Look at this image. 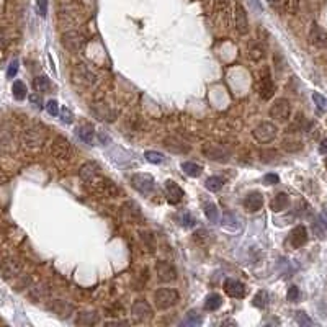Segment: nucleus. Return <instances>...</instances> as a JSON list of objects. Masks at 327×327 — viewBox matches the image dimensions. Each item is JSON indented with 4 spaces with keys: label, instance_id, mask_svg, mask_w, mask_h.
I'll use <instances>...</instances> for the list:
<instances>
[{
    "label": "nucleus",
    "instance_id": "49530a36",
    "mask_svg": "<svg viewBox=\"0 0 327 327\" xmlns=\"http://www.w3.org/2000/svg\"><path fill=\"white\" fill-rule=\"evenodd\" d=\"M46 111L50 113L51 116H58L59 115V105L56 100H50L46 103Z\"/></svg>",
    "mask_w": 327,
    "mask_h": 327
},
{
    "label": "nucleus",
    "instance_id": "79ce46f5",
    "mask_svg": "<svg viewBox=\"0 0 327 327\" xmlns=\"http://www.w3.org/2000/svg\"><path fill=\"white\" fill-rule=\"evenodd\" d=\"M180 221H182L185 227H195V224H197V219H195V216H192V213H183L180 216Z\"/></svg>",
    "mask_w": 327,
    "mask_h": 327
},
{
    "label": "nucleus",
    "instance_id": "2eb2a0df",
    "mask_svg": "<svg viewBox=\"0 0 327 327\" xmlns=\"http://www.w3.org/2000/svg\"><path fill=\"white\" fill-rule=\"evenodd\" d=\"M234 20H236V30L241 34H247L249 33V18H247V12L242 7V4H236V10H234Z\"/></svg>",
    "mask_w": 327,
    "mask_h": 327
},
{
    "label": "nucleus",
    "instance_id": "7c9ffc66",
    "mask_svg": "<svg viewBox=\"0 0 327 327\" xmlns=\"http://www.w3.org/2000/svg\"><path fill=\"white\" fill-rule=\"evenodd\" d=\"M182 170L185 172V175H189V177H192V178H197V177H200L201 175V165H198V164H195V162H183L182 164Z\"/></svg>",
    "mask_w": 327,
    "mask_h": 327
},
{
    "label": "nucleus",
    "instance_id": "e433bc0d",
    "mask_svg": "<svg viewBox=\"0 0 327 327\" xmlns=\"http://www.w3.org/2000/svg\"><path fill=\"white\" fill-rule=\"evenodd\" d=\"M146 161L151 164H162L164 162V156L159 151H146L144 152Z\"/></svg>",
    "mask_w": 327,
    "mask_h": 327
},
{
    "label": "nucleus",
    "instance_id": "393cba45",
    "mask_svg": "<svg viewBox=\"0 0 327 327\" xmlns=\"http://www.w3.org/2000/svg\"><path fill=\"white\" fill-rule=\"evenodd\" d=\"M288 206H290V197L287 193H283V192L276 193L273 197V200H272V203H270V208H272V211H275V213H280L283 210H287Z\"/></svg>",
    "mask_w": 327,
    "mask_h": 327
},
{
    "label": "nucleus",
    "instance_id": "bb28decb",
    "mask_svg": "<svg viewBox=\"0 0 327 327\" xmlns=\"http://www.w3.org/2000/svg\"><path fill=\"white\" fill-rule=\"evenodd\" d=\"M222 306V296L218 293H211L205 300V309L206 311H218Z\"/></svg>",
    "mask_w": 327,
    "mask_h": 327
},
{
    "label": "nucleus",
    "instance_id": "f704fd0d",
    "mask_svg": "<svg viewBox=\"0 0 327 327\" xmlns=\"http://www.w3.org/2000/svg\"><path fill=\"white\" fill-rule=\"evenodd\" d=\"M12 92H13V97H15V100L18 102H22L25 97H26V85H25V82L22 80H17L15 83H13V87H12Z\"/></svg>",
    "mask_w": 327,
    "mask_h": 327
},
{
    "label": "nucleus",
    "instance_id": "dca6fc26",
    "mask_svg": "<svg viewBox=\"0 0 327 327\" xmlns=\"http://www.w3.org/2000/svg\"><path fill=\"white\" fill-rule=\"evenodd\" d=\"M151 306L148 301H144V300H137L134 301L133 304V308H131V314H133V317L136 319L137 322H143L146 321V319H149L152 314H151Z\"/></svg>",
    "mask_w": 327,
    "mask_h": 327
},
{
    "label": "nucleus",
    "instance_id": "a211bd4d",
    "mask_svg": "<svg viewBox=\"0 0 327 327\" xmlns=\"http://www.w3.org/2000/svg\"><path fill=\"white\" fill-rule=\"evenodd\" d=\"M224 291L231 298H244L247 295L246 285L238 280H232V278H227L224 282Z\"/></svg>",
    "mask_w": 327,
    "mask_h": 327
},
{
    "label": "nucleus",
    "instance_id": "a18cd8bd",
    "mask_svg": "<svg viewBox=\"0 0 327 327\" xmlns=\"http://www.w3.org/2000/svg\"><path fill=\"white\" fill-rule=\"evenodd\" d=\"M287 298H288V301H291V303H295V301H298L300 300V288L298 287H290L288 288V293H287Z\"/></svg>",
    "mask_w": 327,
    "mask_h": 327
},
{
    "label": "nucleus",
    "instance_id": "5701e85b",
    "mask_svg": "<svg viewBox=\"0 0 327 327\" xmlns=\"http://www.w3.org/2000/svg\"><path fill=\"white\" fill-rule=\"evenodd\" d=\"M99 170H100V165L97 164V162H87V164H83L80 167V170H79V177L83 180V182H90L92 178H95L97 175H99Z\"/></svg>",
    "mask_w": 327,
    "mask_h": 327
},
{
    "label": "nucleus",
    "instance_id": "7ed1b4c3",
    "mask_svg": "<svg viewBox=\"0 0 327 327\" xmlns=\"http://www.w3.org/2000/svg\"><path fill=\"white\" fill-rule=\"evenodd\" d=\"M276 133H278V129L273 123H270V121H263L260 123L259 126H257L254 131H252V136L254 139H257L259 143L262 144H267V143H272L273 139L276 137Z\"/></svg>",
    "mask_w": 327,
    "mask_h": 327
},
{
    "label": "nucleus",
    "instance_id": "6ab92c4d",
    "mask_svg": "<svg viewBox=\"0 0 327 327\" xmlns=\"http://www.w3.org/2000/svg\"><path fill=\"white\" fill-rule=\"evenodd\" d=\"M309 39L319 50H325L327 48V31L322 30L319 25H312L309 31Z\"/></svg>",
    "mask_w": 327,
    "mask_h": 327
},
{
    "label": "nucleus",
    "instance_id": "c03bdc74",
    "mask_svg": "<svg viewBox=\"0 0 327 327\" xmlns=\"http://www.w3.org/2000/svg\"><path fill=\"white\" fill-rule=\"evenodd\" d=\"M312 100H314L316 107L319 110H327V99L322 97L321 94H312Z\"/></svg>",
    "mask_w": 327,
    "mask_h": 327
},
{
    "label": "nucleus",
    "instance_id": "58836bf2",
    "mask_svg": "<svg viewBox=\"0 0 327 327\" xmlns=\"http://www.w3.org/2000/svg\"><path fill=\"white\" fill-rule=\"evenodd\" d=\"M324 224H322V221L321 219H314L312 221V231H314V234L317 236L319 239H324L325 238V231H324Z\"/></svg>",
    "mask_w": 327,
    "mask_h": 327
},
{
    "label": "nucleus",
    "instance_id": "f3484780",
    "mask_svg": "<svg viewBox=\"0 0 327 327\" xmlns=\"http://www.w3.org/2000/svg\"><path fill=\"white\" fill-rule=\"evenodd\" d=\"M165 195H167V201L170 205H177L183 200V190L180 189L178 183H175L173 180H167L165 182Z\"/></svg>",
    "mask_w": 327,
    "mask_h": 327
},
{
    "label": "nucleus",
    "instance_id": "aec40b11",
    "mask_svg": "<svg viewBox=\"0 0 327 327\" xmlns=\"http://www.w3.org/2000/svg\"><path fill=\"white\" fill-rule=\"evenodd\" d=\"M242 205H244V208L250 213L259 211L263 206V195L260 192H250L244 198V201H242Z\"/></svg>",
    "mask_w": 327,
    "mask_h": 327
},
{
    "label": "nucleus",
    "instance_id": "c9c22d12",
    "mask_svg": "<svg viewBox=\"0 0 327 327\" xmlns=\"http://www.w3.org/2000/svg\"><path fill=\"white\" fill-rule=\"evenodd\" d=\"M268 301H270V298H268V293L265 290L259 291V293L254 296V306H255V308H259V309H265Z\"/></svg>",
    "mask_w": 327,
    "mask_h": 327
},
{
    "label": "nucleus",
    "instance_id": "de8ad7c7",
    "mask_svg": "<svg viewBox=\"0 0 327 327\" xmlns=\"http://www.w3.org/2000/svg\"><path fill=\"white\" fill-rule=\"evenodd\" d=\"M263 183H265V185H276V183H280V177H278L276 173H267V175L263 177Z\"/></svg>",
    "mask_w": 327,
    "mask_h": 327
},
{
    "label": "nucleus",
    "instance_id": "09e8293b",
    "mask_svg": "<svg viewBox=\"0 0 327 327\" xmlns=\"http://www.w3.org/2000/svg\"><path fill=\"white\" fill-rule=\"evenodd\" d=\"M36 7H38V13L44 18L48 15V0H36Z\"/></svg>",
    "mask_w": 327,
    "mask_h": 327
},
{
    "label": "nucleus",
    "instance_id": "5fc2aeb1",
    "mask_svg": "<svg viewBox=\"0 0 327 327\" xmlns=\"http://www.w3.org/2000/svg\"><path fill=\"white\" fill-rule=\"evenodd\" d=\"M319 151H321L322 154H327V137H325V139H322L321 146H319Z\"/></svg>",
    "mask_w": 327,
    "mask_h": 327
},
{
    "label": "nucleus",
    "instance_id": "412c9836",
    "mask_svg": "<svg viewBox=\"0 0 327 327\" xmlns=\"http://www.w3.org/2000/svg\"><path fill=\"white\" fill-rule=\"evenodd\" d=\"M306 242H308V229L304 226H296L290 234V246L293 249H300Z\"/></svg>",
    "mask_w": 327,
    "mask_h": 327
},
{
    "label": "nucleus",
    "instance_id": "f257e3e1",
    "mask_svg": "<svg viewBox=\"0 0 327 327\" xmlns=\"http://www.w3.org/2000/svg\"><path fill=\"white\" fill-rule=\"evenodd\" d=\"M180 300V295L177 290L173 288H159L154 293V304L157 309L165 311L175 306Z\"/></svg>",
    "mask_w": 327,
    "mask_h": 327
},
{
    "label": "nucleus",
    "instance_id": "423d86ee",
    "mask_svg": "<svg viewBox=\"0 0 327 327\" xmlns=\"http://www.w3.org/2000/svg\"><path fill=\"white\" fill-rule=\"evenodd\" d=\"M131 183L143 195H151L154 190V177L149 175V173H134L131 177Z\"/></svg>",
    "mask_w": 327,
    "mask_h": 327
},
{
    "label": "nucleus",
    "instance_id": "39448f33",
    "mask_svg": "<svg viewBox=\"0 0 327 327\" xmlns=\"http://www.w3.org/2000/svg\"><path fill=\"white\" fill-rule=\"evenodd\" d=\"M72 82L82 87H90L95 83V74L90 71L87 66L79 64V66H75V69L72 71Z\"/></svg>",
    "mask_w": 327,
    "mask_h": 327
},
{
    "label": "nucleus",
    "instance_id": "a878e982",
    "mask_svg": "<svg viewBox=\"0 0 327 327\" xmlns=\"http://www.w3.org/2000/svg\"><path fill=\"white\" fill-rule=\"evenodd\" d=\"M203 211H205V216L208 218V221L213 222V224H218L221 221V214H219V208L214 205V203H205L203 205Z\"/></svg>",
    "mask_w": 327,
    "mask_h": 327
},
{
    "label": "nucleus",
    "instance_id": "4d7b16f0",
    "mask_svg": "<svg viewBox=\"0 0 327 327\" xmlns=\"http://www.w3.org/2000/svg\"><path fill=\"white\" fill-rule=\"evenodd\" d=\"M268 2H270V4H273V5H275V4H278V2H280V0H268Z\"/></svg>",
    "mask_w": 327,
    "mask_h": 327
},
{
    "label": "nucleus",
    "instance_id": "4be33fe9",
    "mask_svg": "<svg viewBox=\"0 0 327 327\" xmlns=\"http://www.w3.org/2000/svg\"><path fill=\"white\" fill-rule=\"evenodd\" d=\"M164 148L169 149L173 154H186L190 151V146L185 144L183 141H180L177 137H167L164 139Z\"/></svg>",
    "mask_w": 327,
    "mask_h": 327
},
{
    "label": "nucleus",
    "instance_id": "f8f14e48",
    "mask_svg": "<svg viewBox=\"0 0 327 327\" xmlns=\"http://www.w3.org/2000/svg\"><path fill=\"white\" fill-rule=\"evenodd\" d=\"M62 44H64L66 50L77 53L80 48L83 46V36L79 31H69L62 34Z\"/></svg>",
    "mask_w": 327,
    "mask_h": 327
},
{
    "label": "nucleus",
    "instance_id": "4468645a",
    "mask_svg": "<svg viewBox=\"0 0 327 327\" xmlns=\"http://www.w3.org/2000/svg\"><path fill=\"white\" fill-rule=\"evenodd\" d=\"M48 309H50L53 314H56L58 317L67 319L69 316L72 314L74 306L71 303H67V301H62V300H53L50 304H48Z\"/></svg>",
    "mask_w": 327,
    "mask_h": 327
},
{
    "label": "nucleus",
    "instance_id": "37998d69",
    "mask_svg": "<svg viewBox=\"0 0 327 327\" xmlns=\"http://www.w3.org/2000/svg\"><path fill=\"white\" fill-rule=\"evenodd\" d=\"M61 120L64 121L66 124H71L74 121V113L67 107H62L61 108Z\"/></svg>",
    "mask_w": 327,
    "mask_h": 327
},
{
    "label": "nucleus",
    "instance_id": "20e7f679",
    "mask_svg": "<svg viewBox=\"0 0 327 327\" xmlns=\"http://www.w3.org/2000/svg\"><path fill=\"white\" fill-rule=\"evenodd\" d=\"M257 90H259V95H260L262 100H270L275 95V83H273L272 75H270V71L267 67L263 69L262 74H260Z\"/></svg>",
    "mask_w": 327,
    "mask_h": 327
},
{
    "label": "nucleus",
    "instance_id": "13d9d810",
    "mask_svg": "<svg viewBox=\"0 0 327 327\" xmlns=\"http://www.w3.org/2000/svg\"><path fill=\"white\" fill-rule=\"evenodd\" d=\"M325 169H327V159H325Z\"/></svg>",
    "mask_w": 327,
    "mask_h": 327
},
{
    "label": "nucleus",
    "instance_id": "c756f323",
    "mask_svg": "<svg viewBox=\"0 0 327 327\" xmlns=\"http://www.w3.org/2000/svg\"><path fill=\"white\" fill-rule=\"evenodd\" d=\"M205 186L210 192H219L222 186H224V178L222 177H218V175H213V177H208L206 182H205Z\"/></svg>",
    "mask_w": 327,
    "mask_h": 327
},
{
    "label": "nucleus",
    "instance_id": "c85d7f7f",
    "mask_svg": "<svg viewBox=\"0 0 327 327\" xmlns=\"http://www.w3.org/2000/svg\"><path fill=\"white\" fill-rule=\"evenodd\" d=\"M222 226H224L226 231H238L239 229V219L234 213H226L224 219H222Z\"/></svg>",
    "mask_w": 327,
    "mask_h": 327
},
{
    "label": "nucleus",
    "instance_id": "1a4fd4ad",
    "mask_svg": "<svg viewBox=\"0 0 327 327\" xmlns=\"http://www.w3.org/2000/svg\"><path fill=\"white\" fill-rule=\"evenodd\" d=\"M71 143L67 141L64 136H58L54 137V141L51 144V154L56 159H69L71 157Z\"/></svg>",
    "mask_w": 327,
    "mask_h": 327
},
{
    "label": "nucleus",
    "instance_id": "ea45409f",
    "mask_svg": "<svg viewBox=\"0 0 327 327\" xmlns=\"http://www.w3.org/2000/svg\"><path fill=\"white\" fill-rule=\"evenodd\" d=\"M139 236H141V239L146 242V246H148L149 252H154V250H156V242H154V238H152L154 234H151V232H141Z\"/></svg>",
    "mask_w": 327,
    "mask_h": 327
},
{
    "label": "nucleus",
    "instance_id": "9b49d317",
    "mask_svg": "<svg viewBox=\"0 0 327 327\" xmlns=\"http://www.w3.org/2000/svg\"><path fill=\"white\" fill-rule=\"evenodd\" d=\"M23 265L22 262L17 259H5L0 265V275H2L5 280H10V278H15L22 273Z\"/></svg>",
    "mask_w": 327,
    "mask_h": 327
},
{
    "label": "nucleus",
    "instance_id": "473e14b6",
    "mask_svg": "<svg viewBox=\"0 0 327 327\" xmlns=\"http://www.w3.org/2000/svg\"><path fill=\"white\" fill-rule=\"evenodd\" d=\"M33 87H34L36 92L44 94V92H48V90L51 88V82L48 77H44V75H39V77H36L33 80Z\"/></svg>",
    "mask_w": 327,
    "mask_h": 327
},
{
    "label": "nucleus",
    "instance_id": "4c0bfd02",
    "mask_svg": "<svg viewBox=\"0 0 327 327\" xmlns=\"http://www.w3.org/2000/svg\"><path fill=\"white\" fill-rule=\"evenodd\" d=\"M283 149L288 151V152H296V151L303 149V144H301V141H296V139H293V141L287 139V141H283Z\"/></svg>",
    "mask_w": 327,
    "mask_h": 327
},
{
    "label": "nucleus",
    "instance_id": "864d4df0",
    "mask_svg": "<svg viewBox=\"0 0 327 327\" xmlns=\"http://www.w3.org/2000/svg\"><path fill=\"white\" fill-rule=\"evenodd\" d=\"M319 219L322 221L324 227L327 229V206H324V208H322V211H321V216H319Z\"/></svg>",
    "mask_w": 327,
    "mask_h": 327
},
{
    "label": "nucleus",
    "instance_id": "6e6d98bb",
    "mask_svg": "<svg viewBox=\"0 0 327 327\" xmlns=\"http://www.w3.org/2000/svg\"><path fill=\"white\" fill-rule=\"evenodd\" d=\"M105 325H129L128 321H121V322H118V321H110V322H105Z\"/></svg>",
    "mask_w": 327,
    "mask_h": 327
},
{
    "label": "nucleus",
    "instance_id": "3c124183",
    "mask_svg": "<svg viewBox=\"0 0 327 327\" xmlns=\"http://www.w3.org/2000/svg\"><path fill=\"white\" fill-rule=\"evenodd\" d=\"M30 102L33 103V105H38V107H41V103H43V102H41V97L38 94H31L30 95Z\"/></svg>",
    "mask_w": 327,
    "mask_h": 327
},
{
    "label": "nucleus",
    "instance_id": "ddd939ff",
    "mask_svg": "<svg viewBox=\"0 0 327 327\" xmlns=\"http://www.w3.org/2000/svg\"><path fill=\"white\" fill-rule=\"evenodd\" d=\"M123 218L129 222H133V224H139V222L144 221L141 208H139L134 201H128V203L123 205Z\"/></svg>",
    "mask_w": 327,
    "mask_h": 327
},
{
    "label": "nucleus",
    "instance_id": "a19ab883",
    "mask_svg": "<svg viewBox=\"0 0 327 327\" xmlns=\"http://www.w3.org/2000/svg\"><path fill=\"white\" fill-rule=\"evenodd\" d=\"M296 322L300 324V325H303V327H309V325L314 324V322H312L311 319L308 317V314H306V312H303V311H298V312H296Z\"/></svg>",
    "mask_w": 327,
    "mask_h": 327
},
{
    "label": "nucleus",
    "instance_id": "b1692460",
    "mask_svg": "<svg viewBox=\"0 0 327 327\" xmlns=\"http://www.w3.org/2000/svg\"><path fill=\"white\" fill-rule=\"evenodd\" d=\"M94 136H95V129L92 124H80L77 128V137L80 139L82 143H85L88 146H94Z\"/></svg>",
    "mask_w": 327,
    "mask_h": 327
},
{
    "label": "nucleus",
    "instance_id": "0eeeda50",
    "mask_svg": "<svg viewBox=\"0 0 327 327\" xmlns=\"http://www.w3.org/2000/svg\"><path fill=\"white\" fill-rule=\"evenodd\" d=\"M203 154L210 159V161H218V162H227L229 157H231V152H229L224 146H221V144H206V146H203Z\"/></svg>",
    "mask_w": 327,
    "mask_h": 327
},
{
    "label": "nucleus",
    "instance_id": "f03ea898",
    "mask_svg": "<svg viewBox=\"0 0 327 327\" xmlns=\"http://www.w3.org/2000/svg\"><path fill=\"white\" fill-rule=\"evenodd\" d=\"M46 131L41 126H31L23 131V143L28 148H41L46 143Z\"/></svg>",
    "mask_w": 327,
    "mask_h": 327
},
{
    "label": "nucleus",
    "instance_id": "603ef678",
    "mask_svg": "<svg viewBox=\"0 0 327 327\" xmlns=\"http://www.w3.org/2000/svg\"><path fill=\"white\" fill-rule=\"evenodd\" d=\"M229 4V0H214V5H216L218 10H224Z\"/></svg>",
    "mask_w": 327,
    "mask_h": 327
},
{
    "label": "nucleus",
    "instance_id": "2f4dec72",
    "mask_svg": "<svg viewBox=\"0 0 327 327\" xmlns=\"http://www.w3.org/2000/svg\"><path fill=\"white\" fill-rule=\"evenodd\" d=\"M263 54H265V51H263V46L259 43V41H252V43L249 44V56H250V59L260 61L263 58Z\"/></svg>",
    "mask_w": 327,
    "mask_h": 327
},
{
    "label": "nucleus",
    "instance_id": "8fccbe9b",
    "mask_svg": "<svg viewBox=\"0 0 327 327\" xmlns=\"http://www.w3.org/2000/svg\"><path fill=\"white\" fill-rule=\"evenodd\" d=\"M18 61H12L10 62V66H9V71H7V77L9 79H13L17 75V72H18Z\"/></svg>",
    "mask_w": 327,
    "mask_h": 327
},
{
    "label": "nucleus",
    "instance_id": "6e6552de",
    "mask_svg": "<svg viewBox=\"0 0 327 327\" xmlns=\"http://www.w3.org/2000/svg\"><path fill=\"white\" fill-rule=\"evenodd\" d=\"M291 115V105L287 99H278L270 107V116L276 121H287Z\"/></svg>",
    "mask_w": 327,
    "mask_h": 327
},
{
    "label": "nucleus",
    "instance_id": "cd10ccee",
    "mask_svg": "<svg viewBox=\"0 0 327 327\" xmlns=\"http://www.w3.org/2000/svg\"><path fill=\"white\" fill-rule=\"evenodd\" d=\"M99 314L97 312H80L79 317H77V321H75V324L77 325H94L99 322Z\"/></svg>",
    "mask_w": 327,
    "mask_h": 327
},
{
    "label": "nucleus",
    "instance_id": "9d476101",
    "mask_svg": "<svg viewBox=\"0 0 327 327\" xmlns=\"http://www.w3.org/2000/svg\"><path fill=\"white\" fill-rule=\"evenodd\" d=\"M156 273H157V280L161 283H170V282H175L177 278V270L175 267L172 265L169 262H157L156 265Z\"/></svg>",
    "mask_w": 327,
    "mask_h": 327
},
{
    "label": "nucleus",
    "instance_id": "72a5a7b5",
    "mask_svg": "<svg viewBox=\"0 0 327 327\" xmlns=\"http://www.w3.org/2000/svg\"><path fill=\"white\" fill-rule=\"evenodd\" d=\"M201 321H203L201 314H198L197 311H190V312H186V316H185L182 324L186 325V327H195V325H200Z\"/></svg>",
    "mask_w": 327,
    "mask_h": 327
}]
</instances>
